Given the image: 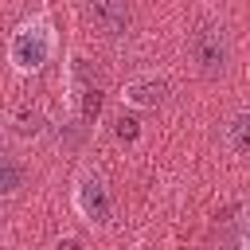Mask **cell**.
Returning a JSON list of instances; mask_svg holds the SVG:
<instances>
[{
  "label": "cell",
  "mask_w": 250,
  "mask_h": 250,
  "mask_svg": "<svg viewBox=\"0 0 250 250\" xmlns=\"http://www.w3.org/2000/svg\"><path fill=\"white\" fill-rule=\"evenodd\" d=\"M59 51V35L51 16H27L8 35V66L16 74H39Z\"/></svg>",
  "instance_id": "obj_1"
},
{
  "label": "cell",
  "mask_w": 250,
  "mask_h": 250,
  "mask_svg": "<svg viewBox=\"0 0 250 250\" xmlns=\"http://www.w3.org/2000/svg\"><path fill=\"white\" fill-rule=\"evenodd\" d=\"M70 207L78 211V219L94 230H105L113 219V199L105 188V176L98 168H78L74 184H70Z\"/></svg>",
  "instance_id": "obj_2"
},
{
  "label": "cell",
  "mask_w": 250,
  "mask_h": 250,
  "mask_svg": "<svg viewBox=\"0 0 250 250\" xmlns=\"http://www.w3.org/2000/svg\"><path fill=\"white\" fill-rule=\"evenodd\" d=\"M188 47H191V59L199 62V70H203L207 78L223 74L227 62H230V43H227V31H223L219 23H199V27L191 31Z\"/></svg>",
  "instance_id": "obj_3"
},
{
  "label": "cell",
  "mask_w": 250,
  "mask_h": 250,
  "mask_svg": "<svg viewBox=\"0 0 250 250\" xmlns=\"http://www.w3.org/2000/svg\"><path fill=\"white\" fill-rule=\"evenodd\" d=\"M164 98H168V78L164 74H137L121 90V102L129 109H156V105H164Z\"/></svg>",
  "instance_id": "obj_4"
},
{
  "label": "cell",
  "mask_w": 250,
  "mask_h": 250,
  "mask_svg": "<svg viewBox=\"0 0 250 250\" xmlns=\"http://www.w3.org/2000/svg\"><path fill=\"white\" fill-rule=\"evenodd\" d=\"M86 16L105 39H121L129 31V0H86Z\"/></svg>",
  "instance_id": "obj_5"
},
{
  "label": "cell",
  "mask_w": 250,
  "mask_h": 250,
  "mask_svg": "<svg viewBox=\"0 0 250 250\" xmlns=\"http://www.w3.org/2000/svg\"><path fill=\"white\" fill-rule=\"evenodd\" d=\"M20 184H23V168H20V160H16L12 152H4V156H0V195L12 199V195L20 191Z\"/></svg>",
  "instance_id": "obj_6"
},
{
  "label": "cell",
  "mask_w": 250,
  "mask_h": 250,
  "mask_svg": "<svg viewBox=\"0 0 250 250\" xmlns=\"http://www.w3.org/2000/svg\"><path fill=\"white\" fill-rule=\"evenodd\" d=\"M227 141L234 152H250V109H238L227 121Z\"/></svg>",
  "instance_id": "obj_7"
},
{
  "label": "cell",
  "mask_w": 250,
  "mask_h": 250,
  "mask_svg": "<svg viewBox=\"0 0 250 250\" xmlns=\"http://www.w3.org/2000/svg\"><path fill=\"white\" fill-rule=\"evenodd\" d=\"M16 133H20V137H39V133H43V113H39V109H23V113L16 117Z\"/></svg>",
  "instance_id": "obj_8"
},
{
  "label": "cell",
  "mask_w": 250,
  "mask_h": 250,
  "mask_svg": "<svg viewBox=\"0 0 250 250\" xmlns=\"http://www.w3.org/2000/svg\"><path fill=\"white\" fill-rule=\"evenodd\" d=\"M137 133H141V121H137L133 113H121V117H117V137H121V141H137Z\"/></svg>",
  "instance_id": "obj_9"
},
{
  "label": "cell",
  "mask_w": 250,
  "mask_h": 250,
  "mask_svg": "<svg viewBox=\"0 0 250 250\" xmlns=\"http://www.w3.org/2000/svg\"><path fill=\"white\" fill-rule=\"evenodd\" d=\"M238 246L250 250V219H242V230H238Z\"/></svg>",
  "instance_id": "obj_10"
}]
</instances>
